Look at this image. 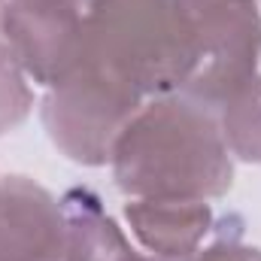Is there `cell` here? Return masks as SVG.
Here are the masks:
<instances>
[{
    "label": "cell",
    "instance_id": "obj_1",
    "mask_svg": "<svg viewBox=\"0 0 261 261\" xmlns=\"http://www.w3.org/2000/svg\"><path fill=\"white\" fill-rule=\"evenodd\" d=\"M113 182L125 197L213 200L234 186V158L219 116L186 94L146 100L110 155Z\"/></svg>",
    "mask_w": 261,
    "mask_h": 261
},
{
    "label": "cell",
    "instance_id": "obj_2",
    "mask_svg": "<svg viewBox=\"0 0 261 261\" xmlns=\"http://www.w3.org/2000/svg\"><path fill=\"white\" fill-rule=\"evenodd\" d=\"M76 61L137 91L176 94L192 76L195 49L179 0H91Z\"/></svg>",
    "mask_w": 261,
    "mask_h": 261
},
{
    "label": "cell",
    "instance_id": "obj_3",
    "mask_svg": "<svg viewBox=\"0 0 261 261\" xmlns=\"http://www.w3.org/2000/svg\"><path fill=\"white\" fill-rule=\"evenodd\" d=\"M195 67L179 94L219 113L240 88L261 76V3L258 0H179Z\"/></svg>",
    "mask_w": 261,
    "mask_h": 261
},
{
    "label": "cell",
    "instance_id": "obj_4",
    "mask_svg": "<svg viewBox=\"0 0 261 261\" xmlns=\"http://www.w3.org/2000/svg\"><path fill=\"white\" fill-rule=\"evenodd\" d=\"M146 100L85 61L46 88L40 119L52 146L82 167L110 164L113 146Z\"/></svg>",
    "mask_w": 261,
    "mask_h": 261
},
{
    "label": "cell",
    "instance_id": "obj_5",
    "mask_svg": "<svg viewBox=\"0 0 261 261\" xmlns=\"http://www.w3.org/2000/svg\"><path fill=\"white\" fill-rule=\"evenodd\" d=\"M91 0H3L0 37L37 85H52L73 67Z\"/></svg>",
    "mask_w": 261,
    "mask_h": 261
},
{
    "label": "cell",
    "instance_id": "obj_6",
    "mask_svg": "<svg viewBox=\"0 0 261 261\" xmlns=\"http://www.w3.org/2000/svg\"><path fill=\"white\" fill-rule=\"evenodd\" d=\"M61 200L31 176H0V261H64Z\"/></svg>",
    "mask_w": 261,
    "mask_h": 261
},
{
    "label": "cell",
    "instance_id": "obj_7",
    "mask_svg": "<svg viewBox=\"0 0 261 261\" xmlns=\"http://www.w3.org/2000/svg\"><path fill=\"white\" fill-rule=\"evenodd\" d=\"M125 222L140 249L161 261L192 258L216 231L210 200L182 197H128Z\"/></svg>",
    "mask_w": 261,
    "mask_h": 261
},
{
    "label": "cell",
    "instance_id": "obj_8",
    "mask_svg": "<svg viewBox=\"0 0 261 261\" xmlns=\"http://www.w3.org/2000/svg\"><path fill=\"white\" fill-rule=\"evenodd\" d=\"M61 210L67 222L64 261H161L130 243L91 189H70L61 197Z\"/></svg>",
    "mask_w": 261,
    "mask_h": 261
},
{
    "label": "cell",
    "instance_id": "obj_9",
    "mask_svg": "<svg viewBox=\"0 0 261 261\" xmlns=\"http://www.w3.org/2000/svg\"><path fill=\"white\" fill-rule=\"evenodd\" d=\"M216 116L231 158L261 164V76L225 100Z\"/></svg>",
    "mask_w": 261,
    "mask_h": 261
},
{
    "label": "cell",
    "instance_id": "obj_10",
    "mask_svg": "<svg viewBox=\"0 0 261 261\" xmlns=\"http://www.w3.org/2000/svg\"><path fill=\"white\" fill-rule=\"evenodd\" d=\"M34 113L31 76L0 37V137L18 130Z\"/></svg>",
    "mask_w": 261,
    "mask_h": 261
},
{
    "label": "cell",
    "instance_id": "obj_11",
    "mask_svg": "<svg viewBox=\"0 0 261 261\" xmlns=\"http://www.w3.org/2000/svg\"><path fill=\"white\" fill-rule=\"evenodd\" d=\"M216 237L200 246L192 258L186 261H261V249L243 240V231H240V219L228 216L222 231H213Z\"/></svg>",
    "mask_w": 261,
    "mask_h": 261
},
{
    "label": "cell",
    "instance_id": "obj_12",
    "mask_svg": "<svg viewBox=\"0 0 261 261\" xmlns=\"http://www.w3.org/2000/svg\"><path fill=\"white\" fill-rule=\"evenodd\" d=\"M0 9H3V0H0Z\"/></svg>",
    "mask_w": 261,
    "mask_h": 261
},
{
    "label": "cell",
    "instance_id": "obj_13",
    "mask_svg": "<svg viewBox=\"0 0 261 261\" xmlns=\"http://www.w3.org/2000/svg\"><path fill=\"white\" fill-rule=\"evenodd\" d=\"M258 3H261V0H258Z\"/></svg>",
    "mask_w": 261,
    "mask_h": 261
}]
</instances>
